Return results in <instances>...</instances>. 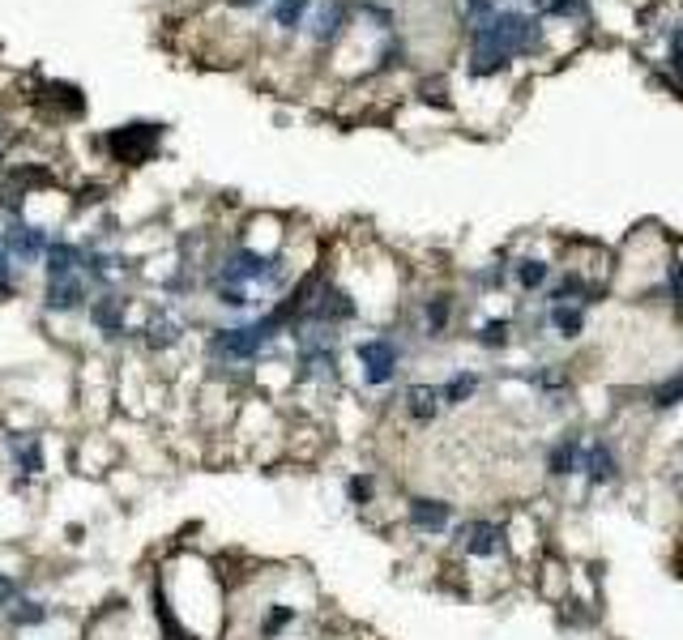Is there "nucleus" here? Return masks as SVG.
Instances as JSON below:
<instances>
[{"label": "nucleus", "instance_id": "obj_1", "mask_svg": "<svg viewBox=\"0 0 683 640\" xmlns=\"http://www.w3.org/2000/svg\"><path fill=\"white\" fill-rule=\"evenodd\" d=\"M150 619L163 640H227L231 585L218 555L171 547L150 572Z\"/></svg>", "mask_w": 683, "mask_h": 640}, {"label": "nucleus", "instance_id": "obj_2", "mask_svg": "<svg viewBox=\"0 0 683 640\" xmlns=\"http://www.w3.org/2000/svg\"><path fill=\"white\" fill-rule=\"evenodd\" d=\"M124 444L116 427H77L69 444V474L86 483H107L116 470H124Z\"/></svg>", "mask_w": 683, "mask_h": 640}, {"label": "nucleus", "instance_id": "obj_3", "mask_svg": "<svg viewBox=\"0 0 683 640\" xmlns=\"http://www.w3.org/2000/svg\"><path fill=\"white\" fill-rule=\"evenodd\" d=\"M462 512H457L453 500L444 495H427V491H410L402 495V530L415 534L419 542H449V534L457 530Z\"/></svg>", "mask_w": 683, "mask_h": 640}, {"label": "nucleus", "instance_id": "obj_4", "mask_svg": "<svg viewBox=\"0 0 683 640\" xmlns=\"http://www.w3.org/2000/svg\"><path fill=\"white\" fill-rule=\"evenodd\" d=\"M355 367H359V384L368 393H393L397 376H402V342L393 333H376V338H359L351 346Z\"/></svg>", "mask_w": 683, "mask_h": 640}, {"label": "nucleus", "instance_id": "obj_5", "mask_svg": "<svg viewBox=\"0 0 683 640\" xmlns=\"http://www.w3.org/2000/svg\"><path fill=\"white\" fill-rule=\"evenodd\" d=\"M90 320V333L99 338L103 346H116V342H137V325H133V299L120 295V291H99L86 308Z\"/></svg>", "mask_w": 683, "mask_h": 640}, {"label": "nucleus", "instance_id": "obj_6", "mask_svg": "<svg viewBox=\"0 0 683 640\" xmlns=\"http://www.w3.org/2000/svg\"><path fill=\"white\" fill-rule=\"evenodd\" d=\"M619 478H624V457H619V448L611 436H602V431H590V440H585V461H581V483L585 491H607L615 487Z\"/></svg>", "mask_w": 683, "mask_h": 640}, {"label": "nucleus", "instance_id": "obj_7", "mask_svg": "<svg viewBox=\"0 0 683 640\" xmlns=\"http://www.w3.org/2000/svg\"><path fill=\"white\" fill-rule=\"evenodd\" d=\"M474 39H483L491 47H500L504 56H517V52H534L543 43V30H538L534 18H521V13H500L487 30H474Z\"/></svg>", "mask_w": 683, "mask_h": 640}, {"label": "nucleus", "instance_id": "obj_8", "mask_svg": "<svg viewBox=\"0 0 683 640\" xmlns=\"http://www.w3.org/2000/svg\"><path fill=\"white\" fill-rule=\"evenodd\" d=\"M585 440H590V431L568 427V431H560V436H555L543 448V474H547V483H573V478H581Z\"/></svg>", "mask_w": 683, "mask_h": 640}, {"label": "nucleus", "instance_id": "obj_9", "mask_svg": "<svg viewBox=\"0 0 683 640\" xmlns=\"http://www.w3.org/2000/svg\"><path fill=\"white\" fill-rule=\"evenodd\" d=\"M397 414L410 431H427L436 427V419L444 414V402H440V384L432 380H410L406 389H397Z\"/></svg>", "mask_w": 683, "mask_h": 640}, {"label": "nucleus", "instance_id": "obj_10", "mask_svg": "<svg viewBox=\"0 0 683 640\" xmlns=\"http://www.w3.org/2000/svg\"><path fill=\"white\" fill-rule=\"evenodd\" d=\"M158 137H163V128L158 124H124V128H116V133H107L103 146L120 167H141L146 158H154Z\"/></svg>", "mask_w": 683, "mask_h": 640}, {"label": "nucleus", "instance_id": "obj_11", "mask_svg": "<svg viewBox=\"0 0 683 640\" xmlns=\"http://www.w3.org/2000/svg\"><path fill=\"white\" fill-rule=\"evenodd\" d=\"M52 231H43V227H30L26 218H9V227L0 231V244L9 248V256L18 265H43V256H47V248H52Z\"/></svg>", "mask_w": 683, "mask_h": 640}, {"label": "nucleus", "instance_id": "obj_12", "mask_svg": "<svg viewBox=\"0 0 683 640\" xmlns=\"http://www.w3.org/2000/svg\"><path fill=\"white\" fill-rule=\"evenodd\" d=\"M342 495L359 517H372V512L385 504V474L380 470H351L342 478Z\"/></svg>", "mask_w": 683, "mask_h": 640}, {"label": "nucleus", "instance_id": "obj_13", "mask_svg": "<svg viewBox=\"0 0 683 640\" xmlns=\"http://www.w3.org/2000/svg\"><path fill=\"white\" fill-rule=\"evenodd\" d=\"M479 393H483V372H474V367H453V372L440 380L444 410H466Z\"/></svg>", "mask_w": 683, "mask_h": 640}, {"label": "nucleus", "instance_id": "obj_14", "mask_svg": "<svg viewBox=\"0 0 683 640\" xmlns=\"http://www.w3.org/2000/svg\"><path fill=\"white\" fill-rule=\"evenodd\" d=\"M645 410L649 414H675V410H683V367H679V372H671V376H662L658 384H649Z\"/></svg>", "mask_w": 683, "mask_h": 640}, {"label": "nucleus", "instance_id": "obj_15", "mask_svg": "<svg viewBox=\"0 0 683 640\" xmlns=\"http://www.w3.org/2000/svg\"><path fill=\"white\" fill-rule=\"evenodd\" d=\"M547 329L560 342H577L585 333V308L581 303H547Z\"/></svg>", "mask_w": 683, "mask_h": 640}, {"label": "nucleus", "instance_id": "obj_16", "mask_svg": "<svg viewBox=\"0 0 683 640\" xmlns=\"http://www.w3.org/2000/svg\"><path fill=\"white\" fill-rule=\"evenodd\" d=\"M419 316H423V338H444V333H449V325H453V295L440 291L432 299H423Z\"/></svg>", "mask_w": 683, "mask_h": 640}, {"label": "nucleus", "instance_id": "obj_17", "mask_svg": "<svg viewBox=\"0 0 683 640\" xmlns=\"http://www.w3.org/2000/svg\"><path fill=\"white\" fill-rule=\"evenodd\" d=\"M474 342H479L483 350H508V346H513V320H508V316L483 320V325L474 329Z\"/></svg>", "mask_w": 683, "mask_h": 640}, {"label": "nucleus", "instance_id": "obj_18", "mask_svg": "<svg viewBox=\"0 0 683 640\" xmlns=\"http://www.w3.org/2000/svg\"><path fill=\"white\" fill-rule=\"evenodd\" d=\"M513 282L521 286V291H543V286L551 282V265L538 261V256H526V261L513 265Z\"/></svg>", "mask_w": 683, "mask_h": 640}, {"label": "nucleus", "instance_id": "obj_19", "mask_svg": "<svg viewBox=\"0 0 683 640\" xmlns=\"http://www.w3.org/2000/svg\"><path fill=\"white\" fill-rule=\"evenodd\" d=\"M342 22H346V5H338V0H329V5L321 9V18H316V26H312L316 43H329V39L342 30Z\"/></svg>", "mask_w": 683, "mask_h": 640}, {"label": "nucleus", "instance_id": "obj_20", "mask_svg": "<svg viewBox=\"0 0 683 640\" xmlns=\"http://www.w3.org/2000/svg\"><path fill=\"white\" fill-rule=\"evenodd\" d=\"M18 295V261L9 256V248L0 244V303H9Z\"/></svg>", "mask_w": 683, "mask_h": 640}, {"label": "nucleus", "instance_id": "obj_21", "mask_svg": "<svg viewBox=\"0 0 683 640\" xmlns=\"http://www.w3.org/2000/svg\"><path fill=\"white\" fill-rule=\"evenodd\" d=\"M466 13H470V26H474V30H487L491 22L500 18L496 0H466Z\"/></svg>", "mask_w": 683, "mask_h": 640}, {"label": "nucleus", "instance_id": "obj_22", "mask_svg": "<svg viewBox=\"0 0 683 640\" xmlns=\"http://www.w3.org/2000/svg\"><path fill=\"white\" fill-rule=\"evenodd\" d=\"M312 5V0H278V9H274V22L282 26V30H295L299 26V18H304V9Z\"/></svg>", "mask_w": 683, "mask_h": 640}, {"label": "nucleus", "instance_id": "obj_23", "mask_svg": "<svg viewBox=\"0 0 683 640\" xmlns=\"http://www.w3.org/2000/svg\"><path fill=\"white\" fill-rule=\"evenodd\" d=\"M666 295H671L675 316L683 320V261H671V265H666Z\"/></svg>", "mask_w": 683, "mask_h": 640}, {"label": "nucleus", "instance_id": "obj_24", "mask_svg": "<svg viewBox=\"0 0 683 640\" xmlns=\"http://www.w3.org/2000/svg\"><path fill=\"white\" fill-rule=\"evenodd\" d=\"M671 69L683 77V26H679L675 35H671Z\"/></svg>", "mask_w": 683, "mask_h": 640}, {"label": "nucleus", "instance_id": "obj_25", "mask_svg": "<svg viewBox=\"0 0 683 640\" xmlns=\"http://www.w3.org/2000/svg\"><path fill=\"white\" fill-rule=\"evenodd\" d=\"M547 9H551V13H560V18H564V13H581V9H585V0H551Z\"/></svg>", "mask_w": 683, "mask_h": 640}]
</instances>
